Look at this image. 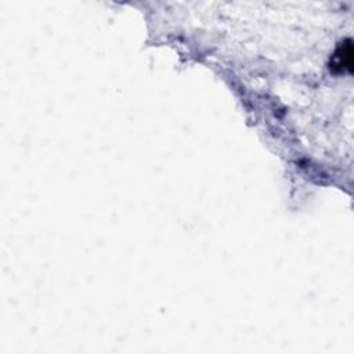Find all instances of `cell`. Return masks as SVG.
<instances>
[{
  "label": "cell",
  "mask_w": 354,
  "mask_h": 354,
  "mask_svg": "<svg viewBox=\"0 0 354 354\" xmlns=\"http://www.w3.org/2000/svg\"><path fill=\"white\" fill-rule=\"evenodd\" d=\"M329 69L333 73L353 72V41L351 39L343 40L333 51L329 59Z\"/></svg>",
  "instance_id": "cell-1"
}]
</instances>
